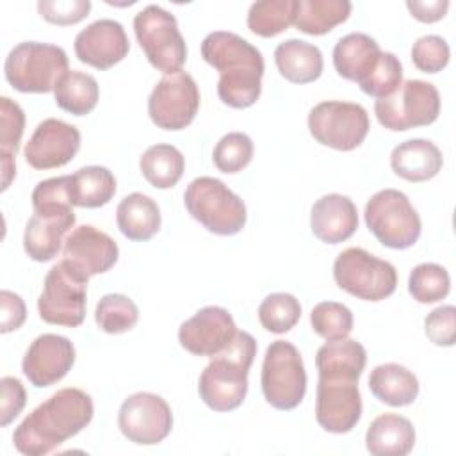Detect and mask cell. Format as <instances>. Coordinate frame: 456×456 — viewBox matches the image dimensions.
<instances>
[{"label": "cell", "mask_w": 456, "mask_h": 456, "mask_svg": "<svg viewBox=\"0 0 456 456\" xmlns=\"http://www.w3.org/2000/svg\"><path fill=\"white\" fill-rule=\"evenodd\" d=\"M308 130L319 144L351 151L369 134V114L360 103L321 102L308 114Z\"/></svg>", "instance_id": "7c38bea8"}, {"label": "cell", "mask_w": 456, "mask_h": 456, "mask_svg": "<svg viewBox=\"0 0 456 456\" xmlns=\"http://www.w3.org/2000/svg\"><path fill=\"white\" fill-rule=\"evenodd\" d=\"M310 228L321 242L340 244L358 228L356 205L347 196L324 194L312 205Z\"/></svg>", "instance_id": "44dd1931"}, {"label": "cell", "mask_w": 456, "mask_h": 456, "mask_svg": "<svg viewBox=\"0 0 456 456\" xmlns=\"http://www.w3.org/2000/svg\"><path fill=\"white\" fill-rule=\"evenodd\" d=\"M297 12V0H260L248 11V28L260 37H274L287 30Z\"/></svg>", "instance_id": "836d02e7"}, {"label": "cell", "mask_w": 456, "mask_h": 456, "mask_svg": "<svg viewBox=\"0 0 456 456\" xmlns=\"http://www.w3.org/2000/svg\"><path fill=\"white\" fill-rule=\"evenodd\" d=\"M183 203L191 217L216 235H235L246 224L244 201L217 178H194L183 192Z\"/></svg>", "instance_id": "277c9868"}, {"label": "cell", "mask_w": 456, "mask_h": 456, "mask_svg": "<svg viewBox=\"0 0 456 456\" xmlns=\"http://www.w3.org/2000/svg\"><path fill=\"white\" fill-rule=\"evenodd\" d=\"M369 390L388 406H408L419 395V379L399 363H381L369 376Z\"/></svg>", "instance_id": "83f0119b"}, {"label": "cell", "mask_w": 456, "mask_h": 456, "mask_svg": "<svg viewBox=\"0 0 456 456\" xmlns=\"http://www.w3.org/2000/svg\"><path fill=\"white\" fill-rule=\"evenodd\" d=\"M200 109V91L185 71L162 77L148 98L150 119L162 130L189 126Z\"/></svg>", "instance_id": "5bb4252c"}, {"label": "cell", "mask_w": 456, "mask_h": 456, "mask_svg": "<svg viewBox=\"0 0 456 456\" xmlns=\"http://www.w3.org/2000/svg\"><path fill=\"white\" fill-rule=\"evenodd\" d=\"M426 337L435 346L449 347L454 344L456 338V308L452 305H444L435 308L424 319Z\"/></svg>", "instance_id": "ee69618b"}, {"label": "cell", "mask_w": 456, "mask_h": 456, "mask_svg": "<svg viewBox=\"0 0 456 456\" xmlns=\"http://www.w3.org/2000/svg\"><path fill=\"white\" fill-rule=\"evenodd\" d=\"M73 207L98 208L116 194V178L103 166H86L71 175L69 185Z\"/></svg>", "instance_id": "f1b7e54d"}, {"label": "cell", "mask_w": 456, "mask_h": 456, "mask_svg": "<svg viewBox=\"0 0 456 456\" xmlns=\"http://www.w3.org/2000/svg\"><path fill=\"white\" fill-rule=\"evenodd\" d=\"M73 46L77 59L96 69L112 68L121 62L130 50L123 25L109 18L96 20L82 28L77 34Z\"/></svg>", "instance_id": "d6986e66"}, {"label": "cell", "mask_w": 456, "mask_h": 456, "mask_svg": "<svg viewBox=\"0 0 456 456\" xmlns=\"http://www.w3.org/2000/svg\"><path fill=\"white\" fill-rule=\"evenodd\" d=\"M347 0H297L294 25L308 36H322L344 23L351 14Z\"/></svg>", "instance_id": "4dcf8cb0"}, {"label": "cell", "mask_w": 456, "mask_h": 456, "mask_svg": "<svg viewBox=\"0 0 456 456\" xmlns=\"http://www.w3.org/2000/svg\"><path fill=\"white\" fill-rule=\"evenodd\" d=\"M118 426L130 442L155 445L171 433L173 413L160 395L137 392L123 401L118 413Z\"/></svg>", "instance_id": "9a60e30c"}, {"label": "cell", "mask_w": 456, "mask_h": 456, "mask_svg": "<svg viewBox=\"0 0 456 456\" xmlns=\"http://www.w3.org/2000/svg\"><path fill=\"white\" fill-rule=\"evenodd\" d=\"M2 155V153H0ZM16 175V162L11 155H2V191L11 185V180Z\"/></svg>", "instance_id": "c3c4849f"}, {"label": "cell", "mask_w": 456, "mask_h": 456, "mask_svg": "<svg viewBox=\"0 0 456 456\" xmlns=\"http://www.w3.org/2000/svg\"><path fill=\"white\" fill-rule=\"evenodd\" d=\"M159 205L142 192L125 196L116 208V223L119 232L135 242L150 240L160 230Z\"/></svg>", "instance_id": "4316f807"}, {"label": "cell", "mask_w": 456, "mask_h": 456, "mask_svg": "<svg viewBox=\"0 0 456 456\" xmlns=\"http://www.w3.org/2000/svg\"><path fill=\"white\" fill-rule=\"evenodd\" d=\"M301 317V305L289 292L269 294L258 306V321L271 333H287Z\"/></svg>", "instance_id": "8d00e7d4"}, {"label": "cell", "mask_w": 456, "mask_h": 456, "mask_svg": "<svg viewBox=\"0 0 456 456\" xmlns=\"http://www.w3.org/2000/svg\"><path fill=\"white\" fill-rule=\"evenodd\" d=\"M94 406L80 388H61L34 408L14 429L12 442L25 456H43L80 433L93 419Z\"/></svg>", "instance_id": "6da1fadb"}, {"label": "cell", "mask_w": 456, "mask_h": 456, "mask_svg": "<svg viewBox=\"0 0 456 456\" xmlns=\"http://www.w3.org/2000/svg\"><path fill=\"white\" fill-rule=\"evenodd\" d=\"M367 363V351L365 347L353 340H331L319 347L315 354V367L317 374H344L360 378Z\"/></svg>", "instance_id": "1f68e13d"}, {"label": "cell", "mask_w": 456, "mask_h": 456, "mask_svg": "<svg viewBox=\"0 0 456 456\" xmlns=\"http://www.w3.org/2000/svg\"><path fill=\"white\" fill-rule=\"evenodd\" d=\"M413 445V424L397 413L378 415L365 433V447L374 456H406Z\"/></svg>", "instance_id": "d4e9b609"}, {"label": "cell", "mask_w": 456, "mask_h": 456, "mask_svg": "<svg viewBox=\"0 0 456 456\" xmlns=\"http://www.w3.org/2000/svg\"><path fill=\"white\" fill-rule=\"evenodd\" d=\"M2 387V404H0V426H9L23 410L27 403V394L18 378L4 376L0 379Z\"/></svg>", "instance_id": "f6af8a7d"}, {"label": "cell", "mask_w": 456, "mask_h": 456, "mask_svg": "<svg viewBox=\"0 0 456 456\" xmlns=\"http://www.w3.org/2000/svg\"><path fill=\"white\" fill-rule=\"evenodd\" d=\"M80 150V132L77 126L48 118L43 119L28 142L23 155L28 166L34 169H53L66 166Z\"/></svg>", "instance_id": "ac0fdd59"}, {"label": "cell", "mask_w": 456, "mask_h": 456, "mask_svg": "<svg viewBox=\"0 0 456 456\" xmlns=\"http://www.w3.org/2000/svg\"><path fill=\"white\" fill-rule=\"evenodd\" d=\"M201 57L219 71L217 94L232 109L251 107L262 91L264 57L256 46L233 32H210L201 43Z\"/></svg>", "instance_id": "7a4b0ae2"}, {"label": "cell", "mask_w": 456, "mask_h": 456, "mask_svg": "<svg viewBox=\"0 0 456 456\" xmlns=\"http://www.w3.org/2000/svg\"><path fill=\"white\" fill-rule=\"evenodd\" d=\"M62 253L66 260L91 278L107 273L118 262L119 248L105 232L93 224H82L64 239Z\"/></svg>", "instance_id": "ffe728a7"}, {"label": "cell", "mask_w": 456, "mask_h": 456, "mask_svg": "<svg viewBox=\"0 0 456 456\" xmlns=\"http://www.w3.org/2000/svg\"><path fill=\"white\" fill-rule=\"evenodd\" d=\"M255 354L256 340L248 331H237L230 346L212 356L198 381L200 397L210 410L232 411L242 404Z\"/></svg>", "instance_id": "3957f363"}, {"label": "cell", "mask_w": 456, "mask_h": 456, "mask_svg": "<svg viewBox=\"0 0 456 456\" xmlns=\"http://www.w3.org/2000/svg\"><path fill=\"white\" fill-rule=\"evenodd\" d=\"M403 82V64L392 52H381L372 73L360 84V89L374 98L390 96Z\"/></svg>", "instance_id": "ab89813d"}, {"label": "cell", "mask_w": 456, "mask_h": 456, "mask_svg": "<svg viewBox=\"0 0 456 456\" xmlns=\"http://www.w3.org/2000/svg\"><path fill=\"white\" fill-rule=\"evenodd\" d=\"M406 7L415 20L422 23H435L445 16L449 9V2L447 0H428V2L408 0Z\"/></svg>", "instance_id": "7dc6e473"}, {"label": "cell", "mask_w": 456, "mask_h": 456, "mask_svg": "<svg viewBox=\"0 0 456 456\" xmlns=\"http://www.w3.org/2000/svg\"><path fill=\"white\" fill-rule=\"evenodd\" d=\"M0 305H2V319H0V331L9 333L18 328L27 319V308L23 299L11 292V290H2L0 292Z\"/></svg>", "instance_id": "bcb514c9"}, {"label": "cell", "mask_w": 456, "mask_h": 456, "mask_svg": "<svg viewBox=\"0 0 456 456\" xmlns=\"http://www.w3.org/2000/svg\"><path fill=\"white\" fill-rule=\"evenodd\" d=\"M232 314L221 306H205L180 324V346L196 356H214L230 346L237 335Z\"/></svg>", "instance_id": "2e32d148"}, {"label": "cell", "mask_w": 456, "mask_h": 456, "mask_svg": "<svg viewBox=\"0 0 456 456\" xmlns=\"http://www.w3.org/2000/svg\"><path fill=\"white\" fill-rule=\"evenodd\" d=\"M362 417V395L358 378L344 374H322L315 392L317 424L330 433H349Z\"/></svg>", "instance_id": "4fadbf2b"}, {"label": "cell", "mask_w": 456, "mask_h": 456, "mask_svg": "<svg viewBox=\"0 0 456 456\" xmlns=\"http://www.w3.org/2000/svg\"><path fill=\"white\" fill-rule=\"evenodd\" d=\"M451 290V278L445 267L424 262L411 269L408 278V292L419 303H436L442 301Z\"/></svg>", "instance_id": "d590c367"}, {"label": "cell", "mask_w": 456, "mask_h": 456, "mask_svg": "<svg viewBox=\"0 0 456 456\" xmlns=\"http://www.w3.org/2000/svg\"><path fill=\"white\" fill-rule=\"evenodd\" d=\"M75 221V212H34L23 233L25 253L36 262L55 258Z\"/></svg>", "instance_id": "7402d4cb"}, {"label": "cell", "mask_w": 456, "mask_h": 456, "mask_svg": "<svg viewBox=\"0 0 456 456\" xmlns=\"http://www.w3.org/2000/svg\"><path fill=\"white\" fill-rule=\"evenodd\" d=\"M365 224L387 248H411L422 230L420 217L408 196L397 189L378 191L365 205Z\"/></svg>", "instance_id": "ba28073f"}, {"label": "cell", "mask_w": 456, "mask_h": 456, "mask_svg": "<svg viewBox=\"0 0 456 456\" xmlns=\"http://www.w3.org/2000/svg\"><path fill=\"white\" fill-rule=\"evenodd\" d=\"M335 283L363 301H381L397 287L395 267L362 248L344 249L333 264Z\"/></svg>", "instance_id": "9c48e42d"}, {"label": "cell", "mask_w": 456, "mask_h": 456, "mask_svg": "<svg viewBox=\"0 0 456 456\" xmlns=\"http://www.w3.org/2000/svg\"><path fill=\"white\" fill-rule=\"evenodd\" d=\"M94 321L105 333H125L137 324L139 308L125 294H105L96 305Z\"/></svg>", "instance_id": "e575fe53"}, {"label": "cell", "mask_w": 456, "mask_h": 456, "mask_svg": "<svg viewBox=\"0 0 456 456\" xmlns=\"http://www.w3.org/2000/svg\"><path fill=\"white\" fill-rule=\"evenodd\" d=\"M142 176L155 189H171L185 169V159L173 144H153L139 159Z\"/></svg>", "instance_id": "d6a6232c"}, {"label": "cell", "mask_w": 456, "mask_h": 456, "mask_svg": "<svg viewBox=\"0 0 456 456\" xmlns=\"http://www.w3.org/2000/svg\"><path fill=\"white\" fill-rule=\"evenodd\" d=\"M381 50L376 39L363 32H351L340 37L333 48V66L337 73L358 86L372 73Z\"/></svg>", "instance_id": "603a6c76"}, {"label": "cell", "mask_w": 456, "mask_h": 456, "mask_svg": "<svg viewBox=\"0 0 456 456\" xmlns=\"http://www.w3.org/2000/svg\"><path fill=\"white\" fill-rule=\"evenodd\" d=\"M390 166L397 176L408 182H426L438 175L444 166V157L431 141L410 139L392 150Z\"/></svg>", "instance_id": "cb8c5ba5"}, {"label": "cell", "mask_w": 456, "mask_h": 456, "mask_svg": "<svg viewBox=\"0 0 456 456\" xmlns=\"http://www.w3.org/2000/svg\"><path fill=\"white\" fill-rule=\"evenodd\" d=\"M53 98L62 110L73 116H86L96 107L100 87L93 75L68 69L57 80L53 87Z\"/></svg>", "instance_id": "f546056e"}, {"label": "cell", "mask_w": 456, "mask_h": 456, "mask_svg": "<svg viewBox=\"0 0 456 456\" xmlns=\"http://www.w3.org/2000/svg\"><path fill=\"white\" fill-rule=\"evenodd\" d=\"M134 32L153 68L166 75L182 71L187 59V46L171 12L160 5H146L134 18Z\"/></svg>", "instance_id": "52a82bcc"}, {"label": "cell", "mask_w": 456, "mask_h": 456, "mask_svg": "<svg viewBox=\"0 0 456 456\" xmlns=\"http://www.w3.org/2000/svg\"><path fill=\"white\" fill-rule=\"evenodd\" d=\"M451 50L444 37L429 34L419 37L411 46V61L424 73H438L449 64Z\"/></svg>", "instance_id": "60d3db41"}, {"label": "cell", "mask_w": 456, "mask_h": 456, "mask_svg": "<svg viewBox=\"0 0 456 456\" xmlns=\"http://www.w3.org/2000/svg\"><path fill=\"white\" fill-rule=\"evenodd\" d=\"M91 11L89 0H39L37 12L53 25H75Z\"/></svg>", "instance_id": "7bdbcfd3"}, {"label": "cell", "mask_w": 456, "mask_h": 456, "mask_svg": "<svg viewBox=\"0 0 456 456\" xmlns=\"http://www.w3.org/2000/svg\"><path fill=\"white\" fill-rule=\"evenodd\" d=\"M75 363V346L69 338L43 333L25 351L21 370L30 385L46 388L61 381Z\"/></svg>", "instance_id": "e0dca14e"}, {"label": "cell", "mask_w": 456, "mask_h": 456, "mask_svg": "<svg viewBox=\"0 0 456 456\" xmlns=\"http://www.w3.org/2000/svg\"><path fill=\"white\" fill-rule=\"evenodd\" d=\"M212 159L219 171L226 175L239 173L253 159V141L242 132H230L217 141Z\"/></svg>", "instance_id": "f35d334b"}, {"label": "cell", "mask_w": 456, "mask_h": 456, "mask_svg": "<svg viewBox=\"0 0 456 456\" xmlns=\"http://www.w3.org/2000/svg\"><path fill=\"white\" fill-rule=\"evenodd\" d=\"M25 128L23 109L7 96L0 98V153L16 157Z\"/></svg>", "instance_id": "b9f144b4"}, {"label": "cell", "mask_w": 456, "mask_h": 456, "mask_svg": "<svg viewBox=\"0 0 456 456\" xmlns=\"http://www.w3.org/2000/svg\"><path fill=\"white\" fill-rule=\"evenodd\" d=\"M312 330L324 340H342L353 330V312L337 301H321L310 312Z\"/></svg>", "instance_id": "74e56055"}, {"label": "cell", "mask_w": 456, "mask_h": 456, "mask_svg": "<svg viewBox=\"0 0 456 456\" xmlns=\"http://www.w3.org/2000/svg\"><path fill=\"white\" fill-rule=\"evenodd\" d=\"M274 62L280 75L292 84H310L322 73L321 50L303 39H287L274 50Z\"/></svg>", "instance_id": "484cf974"}, {"label": "cell", "mask_w": 456, "mask_h": 456, "mask_svg": "<svg viewBox=\"0 0 456 456\" xmlns=\"http://www.w3.org/2000/svg\"><path fill=\"white\" fill-rule=\"evenodd\" d=\"M66 71V52L57 45L37 41L16 45L4 64L7 82L20 93H50Z\"/></svg>", "instance_id": "5b68a950"}, {"label": "cell", "mask_w": 456, "mask_h": 456, "mask_svg": "<svg viewBox=\"0 0 456 456\" xmlns=\"http://www.w3.org/2000/svg\"><path fill=\"white\" fill-rule=\"evenodd\" d=\"M262 394L276 410H294L306 392V372L297 347L287 340H274L265 349L262 376Z\"/></svg>", "instance_id": "30bf717a"}, {"label": "cell", "mask_w": 456, "mask_h": 456, "mask_svg": "<svg viewBox=\"0 0 456 456\" xmlns=\"http://www.w3.org/2000/svg\"><path fill=\"white\" fill-rule=\"evenodd\" d=\"M374 114L392 132L431 125L440 114L438 89L424 80L401 82L390 96L376 100Z\"/></svg>", "instance_id": "8fae6325"}, {"label": "cell", "mask_w": 456, "mask_h": 456, "mask_svg": "<svg viewBox=\"0 0 456 456\" xmlns=\"http://www.w3.org/2000/svg\"><path fill=\"white\" fill-rule=\"evenodd\" d=\"M89 276L69 260H61L45 276L37 299L39 317L55 326L77 328L86 319Z\"/></svg>", "instance_id": "8992f818"}]
</instances>
